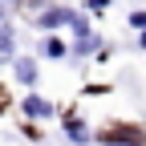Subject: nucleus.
Masks as SVG:
<instances>
[{
	"instance_id": "obj_1",
	"label": "nucleus",
	"mask_w": 146,
	"mask_h": 146,
	"mask_svg": "<svg viewBox=\"0 0 146 146\" xmlns=\"http://www.w3.org/2000/svg\"><path fill=\"white\" fill-rule=\"evenodd\" d=\"M69 21H73V12H65V8H41V16H36V29L53 33V29H61V25H69Z\"/></svg>"
},
{
	"instance_id": "obj_2",
	"label": "nucleus",
	"mask_w": 146,
	"mask_h": 146,
	"mask_svg": "<svg viewBox=\"0 0 146 146\" xmlns=\"http://www.w3.org/2000/svg\"><path fill=\"white\" fill-rule=\"evenodd\" d=\"M21 110L29 118H53V102H45V98H36V94H29L25 102H21Z\"/></svg>"
},
{
	"instance_id": "obj_3",
	"label": "nucleus",
	"mask_w": 146,
	"mask_h": 146,
	"mask_svg": "<svg viewBox=\"0 0 146 146\" xmlns=\"http://www.w3.org/2000/svg\"><path fill=\"white\" fill-rule=\"evenodd\" d=\"M12 73H16L21 85H33L36 81V61L33 57H12Z\"/></svg>"
},
{
	"instance_id": "obj_4",
	"label": "nucleus",
	"mask_w": 146,
	"mask_h": 146,
	"mask_svg": "<svg viewBox=\"0 0 146 146\" xmlns=\"http://www.w3.org/2000/svg\"><path fill=\"white\" fill-rule=\"evenodd\" d=\"M16 57V36L8 25H0V61H12Z\"/></svg>"
},
{
	"instance_id": "obj_5",
	"label": "nucleus",
	"mask_w": 146,
	"mask_h": 146,
	"mask_svg": "<svg viewBox=\"0 0 146 146\" xmlns=\"http://www.w3.org/2000/svg\"><path fill=\"white\" fill-rule=\"evenodd\" d=\"M41 53H45L49 61H61V57H65V45L57 41V36H45V45H41Z\"/></svg>"
},
{
	"instance_id": "obj_6",
	"label": "nucleus",
	"mask_w": 146,
	"mask_h": 146,
	"mask_svg": "<svg viewBox=\"0 0 146 146\" xmlns=\"http://www.w3.org/2000/svg\"><path fill=\"white\" fill-rule=\"evenodd\" d=\"M65 134H69L73 142H85V138H89V130H85V126H81V122H73V118L65 122Z\"/></svg>"
},
{
	"instance_id": "obj_7",
	"label": "nucleus",
	"mask_w": 146,
	"mask_h": 146,
	"mask_svg": "<svg viewBox=\"0 0 146 146\" xmlns=\"http://www.w3.org/2000/svg\"><path fill=\"white\" fill-rule=\"evenodd\" d=\"M130 29H138V33L146 29V8H134L130 12Z\"/></svg>"
},
{
	"instance_id": "obj_8",
	"label": "nucleus",
	"mask_w": 146,
	"mask_h": 146,
	"mask_svg": "<svg viewBox=\"0 0 146 146\" xmlns=\"http://www.w3.org/2000/svg\"><path fill=\"white\" fill-rule=\"evenodd\" d=\"M4 21H8V4L0 0V25H4Z\"/></svg>"
},
{
	"instance_id": "obj_9",
	"label": "nucleus",
	"mask_w": 146,
	"mask_h": 146,
	"mask_svg": "<svg viewBox=\"0 0 146 146\" xmlns=\"http://www.w3.org/2000/svg\"><path fill=\"white\" fill-rule=\"evenodd\" d=\"M142 49H146V29H142Z\"/></svg>"
}]
</instances>
